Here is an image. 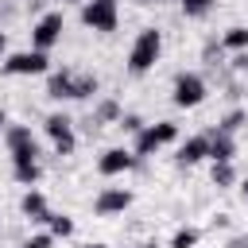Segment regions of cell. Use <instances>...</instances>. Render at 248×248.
<instances>
[{"instance_id":"obj_6","label":"cell","mask_w":248,"mask_h":248,"mask_svg":"<svg viewBox=\"0 0 248 248\" xmlns=\"http://www.w3.org/2000/svg\"><path fill=\"white\" fill-rule=\"evenodd\" d=\"M50 70V58L43 54V50H16V54H8L4 58V74H12V78H27V74H46Z\"/></svg>"},{"instance_id":"obj_1","label":"cell","mask_w":248,"mask_h":248,"mask_svg":"<svg viewBox=\"0 0 248 248\" xmlns=\"http://www.w3.org/2000/svg\"><path fill=\"white\" fill-rule=\"evenodd\" d=\"M159 54H163V31L159 27H143L140 35H136V43H132V50H128V74H147L155 62H159Z\"/></svg>"},{"instance_id":"obj_27","label":"cell","mask_w":248,"mask_h":248,"mask_svg":"<svg viewBox=\"0 0 248 248\" xmlns=\"http://www.w3.org/2000/svg\"><path fill=\"white\" fill-rule=\"evenodd\" d=\"M4 128H8V116H4V108H0V136H4Z\"/></svg>"},{"instance_id":"obj_25","label":"cell","mask_w":248,"mask_h":248,"mask_svg":"<svg viewBox=\"0 0 248 248\" xmlns=\"http://www.w3.org/2000/svg\"><path fill=\"white\" fill-rule=\"evenodd\" d=\"M116 124H120V128H124V132H132V136H136V132H140V128H143V116H136V112H128V116H120V120H116Z\"/></svg>"},{"instance_id":"obj_24","label":"cell","mask_w":248,"mask_h":248,"mask_svg":"<svg viewBox=\"0 0 248 248\" xmlns=\"http://www.w3.org/2000/svg\"><path fill=\"white\" fill-rule=\"evenodd\" d=\"M19 248H54V236H50V232H35V236H27Z\"/></svg>"},{"instance_id":"obj_16","label":"cell","mask_w":248,"mask_h":248,"mask_svg":"<svg viewBox=\"0 0 248 248\" xmlns=\"http://www.w3.org/2000/svg\"><path fill=\"white\" fill-rule=\"evenodd\" d=\"M124 112H120V105L112 101V97H105V101H97V108H93V124H112V120H120Z\"/></svg>"},{"instance_id":"obj_12","label":"cell","mask_w":248,"mask_h":248,"mask_svg":"<svg viewBox=\"0 0 248 248\" xmlns=\"http://www.w3.org/2000/svg\"><path fill=\"white\" fill-rule=\"evenodd\" d=\"M232 155H236V140H232L229 132L213 128V132H209V159H213V163H232Z\"/></svg>"},{"instance_id":"obj_31","label":"cell","mask_w":248,"mask_h":248,"mask_svg":"<svg viewBox=\"0 0 248 248\" xmlns=\"http://www.w3.org/2000/svg\"><path fill=\"white\" fill-rule=\"evenodd\" d=\"M81 248H108V244H81Z\"/></svg>"},{"instance_id":"obj_14","label":"cell","mask_w":248,"mask_h":248,"mask_svg":"<svg viewBox=\"0 0 248 248\" xmlns=\"http://www.w3.org/2000/svg\"><path fill=\"white\" fill-rule=\"evenodd\" d=\"M163 143H159V136H155V124H143L140 132H136V143H132V155L136 159H147V155H155Z\"/></svg>"},{"instance_id":"obj_18","label":"cell","mask_w":248,"mask_h":248,"mask_svg":"<svg viewBox=\"0 0 248 248\" xmlns=\"http://www.w3.org/2000/svg\"><path fill=\"white\" fill-rule=\"evenodd\" d=\"M221 46H225V50H236V54H240V50H248V27H240V23H236V27H229V31L221 35Z\"/></svg>"},{"instance_id":"obj_7","label":"cell","mask_w":248,"mask_h":248,"mask_svg":"<svg viewBox=\"0 0 248 248\" xmlns=\"http://www.w3.org/2000/svg\"><path fill=\"white\" fill-rule=\"evenodd\" d=\"M43 128H46V136L54 140V151H58V155H70V151L78 147V140H74V120H70L66 112H50V116L43 120Z\"/></svg>"},{"instance_id":"obj_5","label":"cell","mask_w":248,"mask_h":248,"mask_svg":"<svg viewBox=\"0 0 248 248\" xmlns=\"http://www.w3.org/2000/svg\"><path fill=\"white\" fill-rule=\"evenodd\" d=\"M62 31H66V23H62V12H43L39 19H35V27H31V46L35 50H50L58 39H62Z\"/></svg>"},{"instance_id":"obj_11","label":"cell","mask_w":248,"mask_h":248,"mask_svg":"<svg viewBox=\"0 0 248 248\" xmlns=\"http://www.w3.org/2000/svg\"><path fill=\"white\" fill-rule=\"evenodd\" d=\"M178 167H194V163H202V159H209V136H190L182 147H178Z\"/></svg>"},{"instance_id":"obj_26","label":"cell","mask_w":248,"mask_h":248,"mask_svg":"<svg viewBox=\"0 0 248 248\" xmlns=\"http://www.w3.org/2000/svg\"><path fill=\"white\" fill-rule=\"evenodd\" d=\"M232 70H240V74H248V50H240V54L232 58Z\"/></svg>"},{"instance_id":"obj_29","label":"cell","mask_w":248,"mask_h":248,"mask_svg":"<svg viewBox=\"0 0 248 248\" xmlns=\"http://www.w3.org/2000/svg\"><path fill=\"white\" fill-rule=\"evenodd\" d=\"M136 248H159V244H155V240H143V244H136Z\"/></svg>"},{"instance_id":"obj_8","label":"cell","mask_w":248,"mask_h":248,"mask_svg":"<svg viewBox=\"0 0 248 248\" xmlns=\"http://www.w3.org/2000/svg\"><path fill=\"white\" fill-rule=\"evenodd\" d=\"M132 205V190H124V186H105L97 198H93V213L97 217H116V213H124Z\"/></svg>"},{"instance_id":"obj_20","label":"cell","mask_w":248,"mask_h":248,"mask_svg":"<svg viewBox=\"0 0 248 248\" xmlns=\"http://www.w3.org/2000/svg\"><path fill=\"white\" fill-rule=\"evenodd\" d=\"M46 232H50L54 240H58V236H70V232H74V221H70L66 213H50V217H46Z\"/></svg>"},{"instance_id":"obj_13","label":"cell","mask_w":248,"mask_h":248,"mask_svg":"<svg viewBox=\"0 0 248 248\" xmlns=\"http://www.w3.org/2000/svg\"><path fill=\"white\" fill-rule=\"evenodd\" d=\"M46 97L70 101V97H74V70H50V78H46Z\"/></svg>"},{"instance_id":"obj_17","label":"cell","mask_w":248,"mask_h":248,"mask_svg":"<svg viewBox=\"0 0 248 248\" xmlns=\"http://www.w3.org/2000/svg\"><path fill=\"white\" fill-rule=\"evenodd\" d=\"M12 174H16V182H19V186L35 190V182H39L43 167H39V163H16V167H12Z\"/></svg>"},{"instance_id":"obj_15","label":"cell","mask_w":248,"mask_h":248,"mask_svg":"<svg viewBox=\"0 0 248 248\" xmlns=\"http://www.w3.org/2000/svg\"><path fill=\"white\" fill-rule=\"evenodd\" d=\"M97 89H101L97 74H74V97L70 101H89V97H97Z\"/></svg>"},{"instance_id":"obj_22","label":"cell","mask_w":248,"mask_h":248,"mask_svg":"<svg viewBox=\"0 0 248 248\" xmlns=\"http://www.w3.org/2000/svg\"><path fill=\"white\" fill-rule=\"evenodd\" d=\"M198 240H202L198 229H178V232L170 236V248H198Z\"/></svg>"},{"instance_id":"obj_19","label":"cell","mask_w":248,"mask_h":248,"mask_svg":"<svg viewBox=\"0 0 248 248\" xmlns=\"http://www.w3.org/2000/svg\"><path fill=\"white\" fill-rule=\"evenodd\" d=\"M209 174H213V186H217V190H229V186L236 182L232 163H213V170H209Z\"/></svg>"},{"instance_id":"obj_4","label":"cell","mask_w":248,"mask_h":248,"mask_svg":"<svg viewBox=\"0 0 248 248\" xmlns=\"http://www.w3.org/2000/svg\"><path fill=\"white\" fill-rule=\"evenodd\" d=\"M4 143L12 151V167L16 163H39V143H35L27 124H8L4 128Z\"/></svg>"},{"instance_id":"obj_33","label":"cell","mask_w":248,"mask_h":248,"mask_svg":"<svg viewBox=\"0 0 248 248\" xmlns=\"http://www.w3.org/2000/svg\"><path fill=\"white\" fill-rule=\"evenodd\" d=\"M0 225H4V221H0Z\"/></svg>"},{"instance_id":"obj_10","label":"cell","mask_w":248,"mask_h":248,"mask_svg":"<svg viewBox=\"0 0 248 248\" xmlns=\"http://www.w3.org/2000/svg\"><path fill=\"white\" fill-rule=\"evenodd\" d=\"M19 213H23L27 221H35V225H46V217H50L46 194H39V190H27V194L19 198Z\"/></svg>"},{"instance_id":"obj_28","label":"cell","mask_w":248,"mask_h":248,"mask_svg":"<svg viewBox=\"0 0 248 248\" xmlns=\"http://www.w3.org/2000/svg\"><path fill=\"white\" fill-rule=\"evenodd\" d=\"M240 194H244V202H248V178H244V182H240Z\"/></svg>"},{"instance_id":"obj_30","label":"cell","mask_w":248,"mask_h":248,"mask_svg":"<svg viewBox=\"0 0 248 248\" xmlns=\"http://www.w3.org/2000/svg\"><path fill=\"white\" fill-rule=\"evenodd\" d=\"M136 4H143V8H147V4H163V0H136Z\"/></svg>"},{"instance_id":"obj_9","label":"cell","mask_w":248,"mask_h":248,"mask_svg":"<svg viewBox=\"0 0 248 248\" xmlns=\"http://www.w3.org/2000/svg\"><path fill=\"white\" fill-rule=\"evenodd\" d=\"M132 167H136V155H132L128 147H108V151H101V155H97V174H105V178L128 174Z\"/></svg>"},{"instance_id":"obj_23","label":"cell","mask_w":248,"mask_h":248,"mask_svg":"<svg viewBox=\"0 0 248 248\" xmlns=\"http://www.w3.org/2000/svg\"><path fill=\"white\" fill-rule=\"evenodd\" d=\"M244 120H248V112H244V108H232V112H229V116H225V120H221V124H217V128H221V132H229V136H232V132H236V128H240V124H244Z\"/></svg>"},{"instance_id":"obj_21","label":"cell","mask_w":248,"mask_h":248,"mask_svg":"<svg viewBox=\"0 0 248 248\" xmlns=\"http://www.w3.org/2000/svg\"><path fill=\"white\" fill-rule=\"evenodd\" d=\"M178 4H182V16L202 19V16H209V12H213V4H217V0H178Z\"/></svg>"},{"instance_id":"obj_2","label":"cell","mask_w":248,"mask_h":248,"mask_svg":"<svg viewBox=\"0 0 248 248\" xmlns=\"http://www.w3.org/2000/svg\"><path fill=\"white\" fill-rule=\"evenodd\" d=\"M205 97H209V85H205V78H202V74H194V70H182V74H174L170 101H174L178 108H198Z\"/></svg>"},{"instance_id":"obj_3","label":"cell","mask_w":248,"mask_h":248,"mask_svg":"<svg viewBox=\"0 0 248 248\" xmlns=\"http://www.w3.org/2000/svg\"><path fill=\"white\" fill-rule=\"evenodd\" d=\"M81 23L97 35H108L116 31L120 23V0H85L81 4Z\"/></svg>"},{"instance_id":"obj_32","label":"cell","mask_w":248,"mask_h":248,"mask_svg":"<svg viewBox=\"0 0 248 248\" xmlns=\"http://www.w3.org/2000/svg\"><path fill=\"white\" fill-rule=\"evenodd\" d=\"M62 4H85V0H62Z\"/></svg>"}]
</instances>
